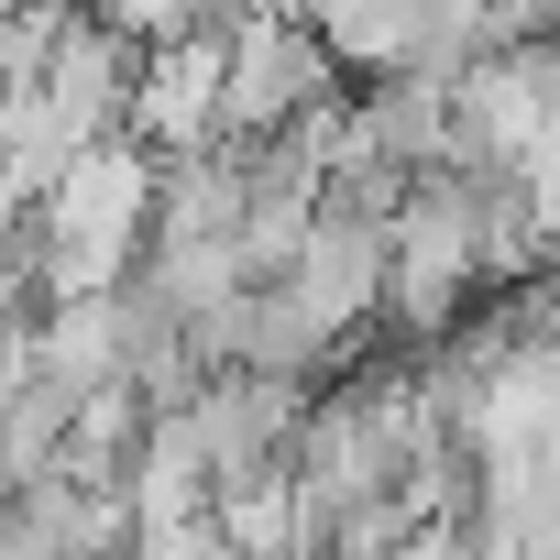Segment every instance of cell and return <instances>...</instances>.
Masks as SVG:
<instances>
[{
    "mask_svg": "<svg viewBox=\"0 0 560 560\" xmlns=\"http://www.w3.org/2000/svg\"><path fill=\"white\" fill-rule=\"evenodd\" d=\"M418 12H429V0H308V45L330 56L341 89H363V78H396L407 67Z\"/></svg>",
    "mask_w": 560,
    "mask_h": 560,
    "instance_id": "3",
    "label": "cell"
},
{
    "mask_svg": "<svg viewBox=\"0 0 560 560\" xmlns=\"http://www.w3.org/2000/svg\"><path fill=\"white\" fill-rule=\"evenodd\" d=\"M23 330H34V319H0V396L23 385Z\"/></svg>",
    "mask_w": 560,
    "mask_h": 560,
    "instance_id": "4",
    "label": "cell"
},
{
    "mask_svg": "<svg viewBox=\"0 0 560 560\" xmlns=\"http://www.w3.org/2000/svg\"><path fill=\"white\" fill-rule=\"evenodd\" d=\"M308 396H319V385H287V374H198L176 418H187L209 483H242V472H264V462H287Z\"/></svg>",
    "mask_w": 560,
    "mask_h": 560,
    "instance_id": "2",
    "label": "cell"
},
{
    "mask_svg": "<svg viewBox=\"0 0 560 560\" xmlns=\"http://www.w3.org/2000/svg\"><path fill=\"white\" fill-rule=\"evenodd\" d=\"M319 100H341V78L308 45V23H275L264 0L220 12V143H275Z\"/></svg>",
    "mask_w": 560,
    "mask_h": 560,
    "instance_id": "1",
    "label": "cell"
}]
</instances>
